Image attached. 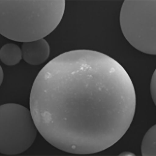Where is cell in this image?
I'll use <instances>...</instances> for the list:
<instances>
[{"label":"cell","instance_id":"52a82bcc","mask_svg":"<svg viewBox=\"0 0 156 156\" xmlns=\"http://www.w3.org/2000/svg\"><path fill=\"white\" fill-rule=\"evenodd\" d=\"M151 93L152 98L156 105V71L153 75L151 84Z\"/></svg>","mask_w":156,"mask_h":156},{"label":"cell","instance_id":"6da1fadb","mask_svg":"<svg viewBox=\"0 0 156 156\" xmlns=\"http://www.w3.org/2000/svg\"><path fill=\"white\" fill-rule=\"evenodd\" d=\"M41 112L58 141L74 145L94 143L107 115L106 90L89 58L75 52L60 55L47 73Z\"/></svg>","mask_w":156,"mask_h":156},{"label":"cell","instance_id":"ba28073f","mask_svg":"<svg viewBox=\"0 0 156 156\" xmlns=\"http://www.w3.org/2000/svg\"><path fill=\"white\" fill-rule=\"evenodd\" d=\"M4 77V72L2 68L1 67V84H2L3 81Z\"/></svg>","mask_w":156,"mask_h":156},{"label":"cell","instance_id":"5b68a950","mask_svg":"<svg viewBox=\"0 0 156 156\" xmlns=\"http://www.w3.org/2000/svg\"><path fill=\"white\" fill-rule=\"evenodd\" d=\"M0 58L2 62L6 66H15L23 58L21 48L14 44H6L1 48Z\"/></svg>","mask_w":156,"mask_h":156},{"label":"cell","instance_id":"8992f818","mask_svg":"<svg viewBox=\"0 0 156 156\" xmlns=\"http://www.w3.org/2000/svg\"><path fill=\"white\" fill-rule=\"evenodd\" d=\"M142 156H156V125L147 132L143 139L141 147Z\"/></svg>","mask_w":156,"mask_h":156},{"label":"cell","instance_id":"3957f363","mask_svg":"<svg viewBox=\"0 0 156 156\" xmlns=\"http://www.w3.org/2000/svg\"><path fill=\"white\" fill-rule=\"evenodd\" d=\"M37 129L30 111L15 103L1 106V153L19 154L32 145Z\"/></svg>","mask_w":156,"mask_h":156},{"label":"cell","instance_id":"7a4b0ae2","mask_svg":"<svg viewBox=\"0 0 156 156\" xmlns=\"http://www.w3.org/2000/svg\"><path fill=\"white\" fill-rule=\"evenodd\" d=\"M0 33L14 41L44 38L57 27L63 17L65 1H2Z\"/></svg>","mask_w":156,"mask_h":156},{"label":"cell","instance_id":"277c9868","mask_svg":"<svg viewBox=\"0 0 156 156\" xmlns=\"http://www.w3.org/2000/svg\"><path fill=\"white\" fill-rule=\"evenodd\" d=\"M21 49L24 61L33 66H37L45 62L50 53L49 46L44 38L24 42Z\"/></svg>","mask_w":156,"mask_h":156}]
</instances>
